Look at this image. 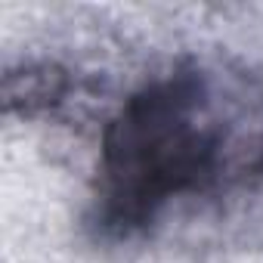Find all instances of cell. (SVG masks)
<instances>
[{
    "label": "cell",
    "mask_w": 263,
    "mask_h": 263,
    "mask_svg": "<svg viewBox=\"0 0 263 263\" xmlns=\"http://www.w3.org/2000/svg\"><path fill=\"white\" fill-rule=\"evenodd\" d=\"M74 90V81L65 68L53 62L22 65L19 71H7L4 78V102L10 115L37 118L56 111Z\"/></svg>",
    "instance_id": "cell-2"
},
{
    "label": "cell",
    "mask_w": 263,
    "mask_h": 263,
    "mask_svg": "<svg viewBox=\"0 0 263 263\" xmlns=\"http://www.w3.org/2000/svg\"><path fill=\"white\" fill-rule=\"evenodd\" d=\"M241 186H263V74L183 56L105 121L90 226L134 238L180 201Z\"/></svg>",
    "instance_id": "cell-1"
}]
</instances>
